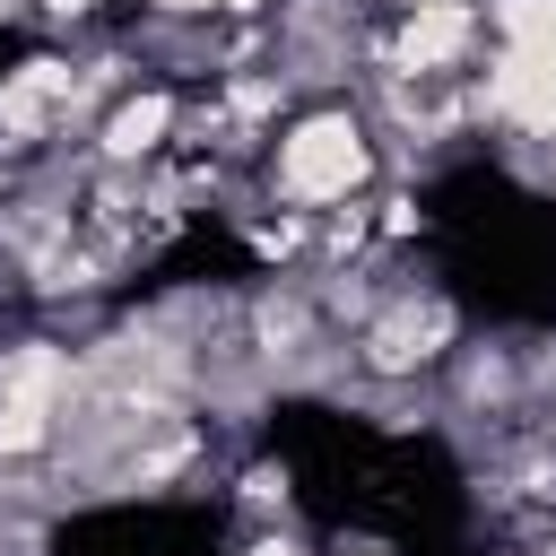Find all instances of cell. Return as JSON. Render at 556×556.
I'll return each mask as SVG.
<instances>
[{
    "instance_id": "cell-1",
    "label": "cell",
    "mask_w": 556,
    "mask_h": 556,
    "mask_svg": "<svg viewBox=\"0 0 556 556\" xmlns=\"http://www.w3.org/2000/svg\"><path fill=\"white\" fill-rule=\"evenodd\" d=\"M252 174H261L269 208H313L321 217V208H348V200H365L382 182V130H374V113L356 96H304L269 130Z\"/></svg>"
},
{
    "instance_id": "cell-2",
    "label": "cell",
    "mask_w": 556,
    "mask_h": 556,
    "mask_svg": "<svg viewBox=\"0 0 556 556\" xmlns=\"http://www.w3.org/2000/svg\"><path fill=\"white\" fill-rule=\"evenodd\" d=\"M460 304L434 287V278H391L374 295V313L348 330V356H356V382H434L443 356L460 348Z\"/></svg>"
},
{
    "instance_id": "cell-3",
    "label": "cell",
    "mask_w": 556,
    "mask_h": 556,
    "mask_svg": "<svg viewBox=\"0 0 556 556\" xmlns=\"http://www.w3.org/2000/svg\"><path fill=\"white\" fill-rule=\"evenodd\" d=\"M182 78H139V87H122L104 113H96V130H87V165H156V156H174V130H182Z\"/></svg>"
},
{
    "instance_id": "cell-4",
    "label": "cell",
    "mask_w": 556,
    "mask_h": 556,
    "mask_svg": "<svg viewBox=\"0 0 556 556\" xmlns=\"http://www.w3.org/2000/svg\"><path fill=\"white\" fill-rule=\"evenodd\" d=\"M226 504H235L243 530H261V521H295V460H269V452L235 460V469H226Z\"/></svg>"
},
{
    "instance_id": "cell-5",
    "label": "cell",
    "mask_w": 556,
    "mask_h": 556,
    "mask_svg": "<svg viewBox=\"0 0 556 556\" xmlns=\"http://www.w3.org/2000/svg\"><path fill=\"white\" fill-rule=\"evenodd\" d=\"M235 235H243V252L261 261V269H304L313 261V208H252V217H235Z\"/></svg>"
},
{
    "instance_id": "cell-6",
    "label": "cell",
    "mask_w": 556,
    "mask_h": 556,
    "mask_svg": "<svg viewBox=\"0 0 556 556\" xmlns=\"http://www.w3.org/2000/svg\"><path fill=\"white\" fill-rule=\"evenodd\" d=\"M434 217H426V200L417 191H382L374 182V252H400V243H417Z\"/></svg>"
},
{
    "instance_id": "cell-7",
    "label": "cell",
    "mask_w": 556,
    "mask_h": 556,
    "mask_svg": "<svg viewBox=\"0 0 556 556\" xmlns=\"http://www.w3.org/2000/svg\"><path fill=\"white\" fill-rule=\"evenodd\" d=\"M35 26H43L52 43H87V35L113 26V0H35Z\"/></svg>"
},
{
    "instance_id": "cell-8",
    "label": "cell",
    "mask_w": 556,
    "mask_h": 556,
    "mask_svg": "<svg viewBox=\"0 0 556 556\" xmlns=\"http://www.w3.org/2000/svg\"><path fill=\"white\" fill-rule=\"evenodd\" d=\"M278 0H148V17H191V26H226V17H269Z\"/></svg>"
},
{
    "instance_id": "cell-9",
    "label": "cell",
    "mask_w": 556,
    "mask_h": 556,
    "mask_svg": "<svg viewBox=\"0 0 556 556\" xmlns=\"http://www.w3.org/2000/svg\"><path fill=\"white\" fill-rule=\"evenodd\" d=\"M235 556H321V539H304V521H261V530H243Z\"/></svg>"
},
{
    "instance_id": "cell-10",
    "label": "cell",
    "mask_w": 556,
    "mask_h": 556,
    "mask_svg": "<svg viewBox=\"0 0 556 556\" xmlns=\"http://www.w3.org/2000/svg\"><path fill=\"white\" fill-rule=\"evenodd\" d=\"M504 556H547V547H504Z\"/></svg>"
},
{
    "instance_id": "cell-11",
    "label": "cell",
    "mask_w": 556,
    "mask_h": 556,
    "mask_svg": "<svg viewBox=\"0 0 556 556\" xmlns=\"http://www.w3.org/2000/svg\"><path fill=\"white\" fill-rule=\"evenodd\" d=\"M539 547H547V556H556V530H547V539H539Z\"/></svg>"
}]
</instances>
